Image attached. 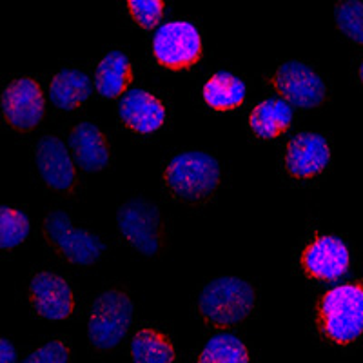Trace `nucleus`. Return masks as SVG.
<instances>
[{"label": "nucleus", "mask_w": 363, "mask_h": 363, "mask_svg": "<svg viewBox=\"0 0 363 363\" xmlns=\"http://www.w3.org/2000/svg\"><path fill=\"white\" fill-rule=\"evenodd\" d=\"M40 238L45 251L73 267L96 265L109 252L108 242L91 227L80 225L62 209H50L40 223Z\"/></svg>", "instance_id": "f257e3e1"}, {"label": "nucleus", "mask_w": 363, "mask_h": 363, "mask_svg": "<svg viewBox=\"0 0 363 363\" xmlns=\"http://www.w3.org/2000/svg\"><path fill=\"white\" fill-rule=\"evenodd\" d=\"M265 84L281 100L298 108H320L327 100L325 80L306 62H285L265 77Z\"/></svg>", "instance_id": "1a4fd4ad"}, {"label": "nucleus", "mask_w": 363, "mask_h": 363, "mask_svg": "<svg viewBox=\"0 0 363 363\" xmlns=\"http://www.w3.org/2000/svg\"><path fill=\"white\" fill-rule=\"evenodd\" d=\"M31 153L38 180L45 189L79 199L82 194V180L77 171V162L58 136L42 135L33 144Z\"/></svg>", "instance_id": "0eeeda50"}, {"label": "nucleus", "mask_w": 363, "mask_h": 363, "mask_svg": "<svg viewBox=\"0 0 363 363\" xmlns=\"http://www.w3.org/2000/svg\"><path fill=\"white\" fill-rule=\"evenodd\" d=\"M164 191L173 202L206 203L216 194L222 167L215 157L200 151L178 155L164 167Z\"/></svg>", "instance_id": "7ed1b4c3"}, {"label": "nucleus", "mask_w": 363, "mask_h": 363, "mask_svg": "<svg viewBox=\"0 0 363 363\" xmlns=\"http://www.w3.org/2000/svg\"><path fill=\"white\" fill-rule=\"evenodd\" d=\"M258 300L252 285L242 278L222 277L207 281L194 298V314L211 330H227L255 314Z\"/></svg>", "instance_id": "f03ea898"}, {"label": "nucleus", "mask_w": 363, "mask_h": 363, "mask_svg": "<svg viewBox=\"0 0 363 363\" xmlns=\"http://www.w3.org/2000/svg\"><path fill=\"white\" fill-rule=\"evenodd\" d=\"M128 9L136 24L144 29H151L160 22L164 2L162 0H129Z\"/></svg>", "instance_id": "393cba45"}, {"label": "nucleus", "mask_w": 363, "mask_h": 363, "mask_svg": "<svg viewBox=\"0 0 363 363\" xmlns=\"http://www.w3.org/2000/svg\"><path fill=\"white\" fill-rule=\"evenodd\" d=\"M300 265L313 280H336L349 269V251L336 236L316 235L301 249Z\"/></svg>", "instance_id": "ddd939ff"}, {"label": "nucleus", "mask_w": 363, "mask_h": 363, "mask_svg": "<svg viewBox=\"0 0 363 363\" xmlns=\"http://www.w3.org/2000/svg\"><path fill=\"white\" fill-rule=\"evenodd\" d=\"M120 122L135 135H153L160 131L167 118V106L160 96L149 91H131L118 108Z\"/></svg>", "instance_id": "2eb2a0df"}, {"label": "nucleus", "mask_w": 363, "mask_h": 363, "mask_svg": "<svg viewBox=\"0 0 363 363\" xmlns=\"http://www.w3.org/2000/svg\"><path fill=\"white\" fill-rule=\"evenodd\" d=\"M318 335L335 345H351L362 335L363 291L362 284H347L327 291L314 309Z\"/></svg>", "instance_id": "20e7f679"}, {"label": "nucleus", "mask_w": 363, "mask_h": 363, "mask_svg": "<svg viewBox=\"0 0 363 363\" xmlns=\"http://www.w3.org/2000/svg\"><path fill=\"white\" fill-rule=\"evenodd\" d=\"M133 80V67L124 53L109 51L96 69V91L102 99L122 95Z\"/></svg>", "instance_id": "6ab92c4d"}, {"label": "nucleus", "mask_w": 363, "mask_h": 363, "mask_svg": "<svg viewBox=\"0 0 363 363\" xmlns=\"http://www.w3.org/2000/svg\"><path fill=\"white\" fill-rule=\"evenodd\" d=\"M245 99L244 82L231 73L213 74L203 86V100L216 111L238 108Z\"/></svg>", "instance_id": "aec40b11"}, {"label": "nucleus", "mask_w": 363, "mask_h": 363, "mask_svg": "<svg viewBox=\"0 0 363 363\" xmlns=\"http://www.w3.org/2000/svg\"><path fill=\"white\" fill-rule=\"evenodd\" d=\"M67 144L74 162L84 171L95 173L109 167L113 147L109 136L93 122H79L67 133Z\"/></svg>", "instance_id": "4468645a"}, {"label": "nucleus", "mask_w": 363, "mask_h": 363, "mask_svg": "<svg viewBox=\"0 0 363 363\" xmlns=\"http://www.w3.org/2000/svg\"><path fill=\"white\" fill-rule=\"evenodd\" d=\"M336 26L352 42H362V2H342L336 8Z\"/></svg>", "instance_id": "5701e85b"}, {"label": "nucleus", "mask_w": 363, "mask_h": 363, "mask_svg": "<svg viewBox=\"0 0 363 363\" xmlns=\"http://www.w3.org/2000/svg\"><path fill=\"white\" fill-rule=\"evenodd\" d=\"M293 122V109L284 100L269 99L260 102L249 115V125L262 140L280 136Z\"/></svg>", "instance_id": "a211bd4d"}, {"label": "nucleus", "mask_w": 363, "mask_h": 363, "mask_svg": "<svg viewBox=\"0 0 363 363\" xmlns=\"http://www.w3.org/2000/svg\"><path fill=\"white\" fill-rule=\"evenodd\" d=\"M330 162V147L322 135L300 133L285 145L281 167L291 180L307 182L318 178Z\"/></svg>", "instance_id": "f8f14e48"}, {"label": "nucleus", "mask_w": 363, "mask_h": 363, "mask_svg": "<svg viewBox=\"0 0 363 363\" xmlns=\"http://www.w3.org/2000/svg\"><path fill=\"white\" fill-rule=\"evenodd\" d=\"M0 358H2V362L8 363V362H15V356H17V352H15V349H13L11 342L9 340H2V343H0Z\"/></svg>", "instance_id": "a878e982"}, {"label": "nucleus", "mask_w": 363, "mask_h": 363, "mask_svg": "<svg viewBox=\"0 0 363 363\" xmlns=\"http://www.w3.org/2000/svg\"><path fill=\"white\" fill-rule=\"evenodd\" d=\"M71 359V347L69 342L64 338H53L42 343L35 351L26 356V362H38V363H66Z\"/></svg>", "instance_id": "b1692460"}, {"label": "nucleus", "mask_w": 363, "mask_h": 363, "mask_svg": "<svg viewBox=\"0 0 363 363\" xmlns=\"http://www.w3.org/2000/svg\"><path fill=\"white\" fill-rule=\"evenodd\" d=\"M91 86L84 73L77 69L58 71L51 79L50 96L51 102L62 111H77L89 99Z\"/></svg>", "instance_id": "f3484780"}, {"label": "nucleus", "mask_w": 363, "mask_h": 363, "mask_svg": "<svg viewBox=\"0 0 363 363\" xmlns=\"http://www.w3.org/2000/svg\"><path fill=\"white\" fill-rule=\"evenodd\" d=\"M116 229L128 247L144 256H160L169 244V220L155 202L142 196L120 206Z\"/></svg>", "instance_id": "39448f33"}, {"label": "nucleus", "mask_w": 363, "mask_h": 363, "mask_svg": "<svg viewBox=\"0 0 363 363\" xmlns=\"http://www.w3.org/2000/svg\"><path fill=\"white\" fill-rule=\"evenodd\" d=\"M155 60L171 71L189 69L202 58V38L189 22H169L162 26L153 40Z\"/></svg>", "instance_id": "9d476101"}, {"label": "nucleus", "mask_w": 363, "mask_h": 363, "mask_svg": "<svg viewBox=\"0 0 363 363\" xmlns=\"http://www.w3.org/2000/svg\"><path fill=\"white\" fill-rule=\"evenodd\" d=\"M129 352L135 362L140 363H171L177 359L173 340L165 330L153 325H144L136 330Z\"/></svg>", "instance_id": "dca6fc26"}, {"label": "nucleus", "mask_w": 363, "mask_h": 363, "mask_svg": "<svg viewBox=\"0 0 363 363\" xmlns=\"http://www.w3.org/2000/svg\"><path fill=\"white\" fill-rule=\"evenodd\" d=\"M28 300L35 316L45 322H64L77 313V293L71 281L48 269L31 274Z\"/></svg>", "instance_id": "6e6552de"}, {"label": "nucleus", "mask_w": 363, "mask_h": 363, "mask_svg": "<svg viewBox=\"0 0 363 363\" xmlns=\"http://www.w3.org/2000/svg\"><path fill=\"white\" fill-rule=\"evenodd\" d=\"M199 362H207V363H245L251 359V354H249L247 347L244 343L240 342L238 338L235 336H215V338H211L209 342L206 343L202 351L199 352L196 356Z\"/></svg>", "instance_id": "412c9836"}, {"label": "nucleus", "mask_w": 363, "mask_h": 363, "mask_svg": "<svg viewBox=\"0 0 363 363\" xmlns=\"http://www.w3.org/2000/svg\"><path fill=\"white\" fill-rule=\"evenodd\" d=\"M29 218L22 211L2 207L0 213V247L2 251L9 252L21 247L28 240L29 235Z\"/></svg>", "instance_id": "4be33fe9"}, {"label": "nucleus", "mask_w": 363, "mask_h": 363, "mask_svg": "<svg viewBox=\"0 0 363 363\" xmlns=\"http://www.w3.org/2000/svg\"><path fill=\"white\" fill-rule=\"evenodd\" d=\"M135 318V306L128 291L109 287L102 291L89 311L87 338L93 351L108 352L124 342Z\"/></svg>", "instance_id": "423d86ee"}, {"label": "nucleus", "mask_w": 363, "mask_h": 363, "mask_svg": "<svg viewBox=\"0 0 363 363\" xmlns=\"http://www.w3.org/2000/svg\"><path fill=\"white\" fill-rule=\"evenodd\" d=\"M4 124L17 133H28L40 124L44 116V95L35 79H17L9 82L2 95Z\"/></svg>", "instance_id": "9b49d317"}]
</instances>
